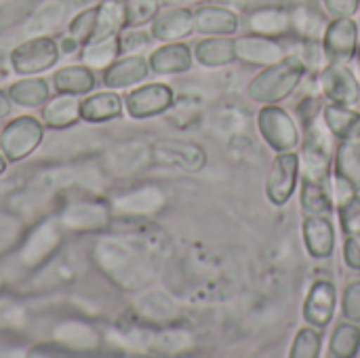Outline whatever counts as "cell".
Segmentation results:
<instances>
[{
  "label": "cell",
  "mask_w": 360,
  "mask_h": 358,
  "mask_svg": "<svg viewBox=\"0 0 360 358\" xmlns=\"http://www.w3.org/2000/svg\"><path fill=\"white\" fill-rule=\"evenodd\" d=\"M360 331L352 325H340L331 338V352L335 357H354L359 352Z\"/></svg>",
  "instance_id": "cell-32"
},
{
  "label": "cell",
  "mask_w": 360,
  "mask_h": 358,
  "mask_svg": "<svg viewBox=\"0 0 360 358\" xmlns=\"http://www.w3.org/2000/svg\"><path fill=\"white\" fill-rule=\"evenodd\" d=\"M295 2H297V4H302V2H308V0H295Z\"/></svg>",
  "instance_id": "cell-44"
},
{
  "label": "cell",
  "mask_w": 360,
  "mask_h": 358,
  "mask_svg": "<svg viewBox=\"0 0 360 358\" xmlns=\"http://www.w3.org/2000/svg\"><path fill=\"white\" fill-rule=\"evenodd\" d=\"M173 89L162 82H150L124 95V108L131 118H152L173 106Z\"/></svg>",
  "instance_id": "cell-5"
},
{
  "label": "cell",
  "mask_w": 360,
  "mask_h": 358,
  "mask_svg": "<svg viewBox=\"0 0 360 358\" xmlns=\"http://www.w3.org/2000/svg\"><path fill=\"white\" fill-rule=\"evenodd\" d=\"M95 19H97V6H91V8H84L80 11L68 25V32L59 44V51L70 55L74 51H80L91 38H93V32H95Z\"/></svg>",
  "instance_id": "cell-23"
},
{
  "label": "cell",
  "mask_w": 360,
  "mask_h": 358,
  "mask_svg": "<svg viewBox=\"0 0 360 358\" xmlns=\"http://www.w3.org/2000/svg\"><path fill=\"white\" fill-rule=\"evenodd\" d=\"M323 38H325L323 49L327 53V59H331V61L346 63L356 53L359 30H356V23L348 17H340L338 21L327 25V32Z\"/></svg>",
  "instance_id": "cell-10"
},
{
  "label": "cell",
  "mask_w": 360,
  "mask_h": 358,
  "mask_svg": "<svg viewBox=\"0 0 360 358\" xmlns=\"http://www.w3.org/2000/svg\"><path fill=\"white\" fill-rule=\"evenodd\" d=\"M325 122L310 120L306 127L304 139V177L325 181L329 175V158H331V137L325 129Z\"/></svg>",
  "instance_id": "cell-4"
},
{
  "label": "cell",
  "mask_w": 360,
  "mask_h": 358,
  "mask_svg": "<svg viewBox=\"0 0 360 358\" xmlns=\"http://www.w3.org/2000/svg\"><path fill=\"white\" fill-rule=\"evenodd\" d=\"M325 124L342 139H360V114L344 108V103L325 108Z\"/></svg>",
  "instance_id": "cell-27"
},
{
  "label": "cell",
  "mask_w": 360,
  "mask_h": 358,
  "mask_svg": "<svg viewBox=\"0 0 360 358\" xmlns=\"http://www.w3.org/2000/svg\"><path fill=\"white\" fill-rule=\"evenodd\" d=\"M6 162H8V160H6V156L2 154V150H0V175L6 171Z\"/></svg>",
  "instance_id": "cell-43"
},
{
  "label": "cell",
  "mask_w": 360,
  "mask_h": 358,
  "mask_svg": "<svg viewBox=\"0 0 360 358\" xmlns=\"http://www.w3.org/2000/svg\"><path fill=\"white\" fill-rule=\"evenodd\" d=\"M333 188H335V196H338L340 207H344L346 203H350V200L356 196V188H354V184H350L348 179H344V177H340V175H335Z\"/></svg>",
  "instance_id": "cell-39"
},
{
  "label": "cell",
  "mask_w": 360,
  "mask_h": 358,
  "mask_svg": "<svg viewBox=\"0 0 360 358\" xmlns=\"http://www.w3.org/2000/svg\"><path fill=\"white\" fill-rule=\"evenodd\" d=\"M321 89L329 99L338 103H346V106L356 103L360 97V84L356 76L340 61H329L323 68Z\"/></svg>",
  "instance_id": "cell-8"
},
{
  "label": "cell",
  "mask_w": 360,
  "mask_h": 358,
  "mask_svg": "<svg viewBox=\"0 0 360 358\" xmlns=\"http://www.w3.org/2000/svg\"><path fill=\"white\" fill-rule=\"evenodd\" d=\"M192 30H194V15L184 6L158 11V15L152 19V38L160 42H177L190 36Z\"/></svg>",
  "instance_id": "cell-12"
},
{
  "label": "cell",
  "mask_w": 360,
  "mask_h": 358,
  "mask_svg": "<svg viewBox=\"0 0 360 358\" xmlns=\"http://www.w3.org/2000/svg\"><path fill=\"white\" fill-rule=\"evenodd\" d=\"M321 354V333L316 329H300L295 342H293V350L291 357L297 358H314Z\"/></svg>",
  "instance_id": "cell-33"
},
{
  "label": "cell",
  "mask_w": 360,
  "mask_h": 358,
  "mask_svg": "<svg viewBox=\"0 0 360 358\" xmlns=\"http://www.w3.org/2000/svg\"><path fill=\"white\" fill-rule=\"evenodd\" d=\"M245 127H247V118H245V114H240L238 110H234V108L217 110V116H215V131H217L219 135L232 137V135L240 133Z\"/></svg>",
  "instance_id": "cell-34"
},
{
  "label": "cell",
  "mask_w": 360,
  "mask_h": 358,
  "mask_svg": "<svg viewBox=\"0 0 360 358\" xmlns=\"http://www.w3.org/2000/svg\"><path fill=\"white\" fill-rule=\"evenodd\" d=\"M11 108H13V101L8 97V91H2L0 89V120L11 114Z\"/></svg>",
  "instance_id": "cell-41"
},
{
  "label": "cell",
  "mask_w": 360,
  "mask_h": 358,
  "mask_svg": "<svg viewBox=\"0 0 360 358\" xmlns=\"http://www.w3.org/2000/svg\"><path fill=\"white\" fill-rule=\"evenodd\" d=\"M188 2H194V0H160V4H165V6H184Z\"/></svg>",
  "instance_id": "cell-42"
},
{
  "label": "cell",
  "mask_w": 360,
  "mask_h": 358,
  "mask_svg": "<svg viewBox=\"0 0 360 358\" xmlns=\"http://www.w3.org/2000/svg\"><path fill=\"white\" fill-rule=\"evenodd\" d=\"M335 173L344 179H348L350 184H354V188H360V139H344L342 146L338 148V165H335Z\"/></svg>",
  "instance_id": "cell-29"
},
{
  "label": "cell",
  "mask_w": 360,
  "mask_h": 358,
  "mask_svg": "<svg viewBox=\"0 0 360 358\" xmlns=\"http://www.w3.org/2000/svg\"><path fill=\"white\" fill-rule=\"evenodd\" d=\"M127 27V15H124V2L122 0H101L97 4V19H95V32L91 40L118 36Z\"/></svg>",
  "instance_id": "cell-25"
},
{
  "label": "cell",
  "mask_w": 360,
  "mask_h": 358,
  "mask_svg": "<svg viewBox=\"0 0 360 358\" xmlns=\"http://www.w3.org/2000/svg\"><path fill=\"white\" fill-rule=\"evenodd\" d=\"M249 27L259 36H283L291 32V13L278 6H262L249 15Z\"/></svg>",
  "instance_id": "cell-21"
},
{
  "label": "cell",
  "mask_w": 360,
  "mask_h": 358,
  "mask_svg": "<svg viewBox=\"0 0 360 358\" xmlns=\"http://www.w3.org/2000/svg\"><path fill=\"white\" fill-rule=\"evenodd\" d=\"M118 38H120V51L122 53L133 51V49H141V46H146L150 42V36L139 27H124L118 34Z\"/></svg>",
  "instance_id": "cell-36"
},
{
  "label": "cell",
  "mask_w": 360,
  "mask_h": 358,
  "mask_svg": "<svg viewBox=\"0 0 360 358\" xmlns=\"http://www.w3.org/2000/svg\"><path fill=\"white\" fill-rule=\"evenodd\" d=\"M304 241L312 257H329L335 249V232L327 215H308L304 219Z\"/></svg>",
  "instance_id": "cell-15"
},
{
  "label": "cell",
  "mask_w": 360,
  "mask_h": 358,
  "mask_svg": "<svg viewBox=\"0 0 360 358\" xmlns=\"http://www.w3.org/2000/svg\"><path fill=\"white\" fill-rule=\"evenodd\" d=\"M335 287L329 281L314 283L304 304V319L314 327H327L335 310Z\"/></svg>",
  "instance_id": "cell-14"
},
{
  "label": "cell",
  "mask_w": 360,
  "mask_h": 358,
  "mask_svg": "<svg viewBox=\"0 0 360 358\" xmlns=\"http://www.w3.org/2000/svg\"><path fill=\"white\" fill-rule=\"evenodd\" d=\"M122 106H124V99L118 93L103 91V93H95L82 99L80 114H82V120L99 124V122H110L118 118L122 114Z\"/></svg>",
  "instance_id": "cell-18"
},
{
  "label": "cell",
  "mask_w": 360,
  "mask_h": 358,
  "mask_svg": "<svg viewBox=\"0 0 360 358\" xmlns=\"http://www.w3.org/2000/svg\"><path fill=\"white\" fill-rule=\"evenodd\" d=\"M44 137V124L34 116H17L0 131V150L8 162L27 158Z\"/></svg>",
  "instance_id": "cell-2"
},
{
  "label": "cell",
  "mask_w": 360,
  "mask_h": 358,
  "mask_svg": "<svg viewBox=\"0 0 360 358\" xmlns=\"http://www.w3.org/2000/svg\"><path fill=\"white\" fill-rule=\"evenodd\" d=\"M344 257L352 270H360V234H348L346 247H344Z\"/></svg>",
  "instance_id": "cell-38"
},
{
  "label": "cell",
  "mask_w": 360,
  "mask_h": 358,
  "mask_svg": "<svg viewBox=\"0 0 360 358\" xmlns=\"http://www.w3.org/2000/svg\"><path fill=\"white\" fill-rule=\"evenodd\" d=\"M150 74V61L141 55H127L118 57L112 65L103 70L101 82L108 89H127L133 84H139Z\"/></svg>",
  "instance_id": "cell-11"
},
{
  "label": "cell",
  "mask_w": 360,
  "mask_h": 358,
  "mask_svg": "<svg viewBox=\"0 0 360 358\" xmlns=\"http://www.w3.org/2000/svg\"><path fill=\"white\" fill-rule=\"evenodd\" d=\"M302 207L308 215H329L333 209L331 196L325 188V181L304 177L302 186Z\"/></svg>",
  "instance_id": "cell-30"
},
{
  "label": "cell",
  "mask_w": 360,
  "mask_h": 358,
  "mask_svg": "<svg viewBox=\"0 0 360 358\" xmlns=\"http://www.w3.org/2000/svg\"><path fill=\"white\" fill-rule=\"evenodd\" d=\"M304 74V61L297 57H283L274 68L255 76L249 84V95L257 101L285 99L300 82Z\"/></svg>",
  "instance_id": "cell-1"
},
{
  "label": "cell",
  "mask_w": 360,
  "mask_h": 358,
  "mask_svg": "<svg viewBox=\"0 0 360 358\" xmlns=\"http://www.w3.org/2000/svg\"><path fill=\"white\" fill-rule=\"evenodd\" d=\"M297 175H300V158L293 152L278 154L268 171V181H266V194L270 203L274 205L289 203L297 186Z\"/></svg>",
  "instance_id": "cell-7"
},
{
  "label": "cell",
  "mask_w": 360,
  "mask_h": 358,
  "mask_svg": "<svg viewBox=\"0 0 360 358\" xmlns=\"http://www.w3.org/2000/svg\"><path fill=\"white\" fill-rule=\"evenodd\" d=\"M78 120H82L80 114V99L76 95H63L57 93L49 97V101L42 106V124L55 131L70 129Z\"/></svg>",
  "instance_id": "cell-13"
},
{
  "label": "cell",
  "mask_w": 360,
  "mask_h": 358,
  "mask_svg": "<svg viewBox=\"0 0 360 358\" xmlns=\"http://www.w3.org/2000/svg\"><path fill=\"white\" fill-rule=\"evenodd\" d=\"M148 61H150V70L160 76L181 74L192 68V51L181 42H167L158 46Z\"/></svg>",
  "instance_id": "cell-16"
},
{
  "label": "cell",
  "mask_w": 360,
  "mask_h": 358,
  "mask_svg": "<svg viewBox=\"0 0 360 358\" xmlns=\"http://www.w3.org/2000/svg\"><path fill=\"white\" fill-rule=\"evenodd\" d=\"M238 25L230 8L217 4H202L194 11V27L202 34H232Z\"/></svg>",
  "instance_id": "cell-19"
},
{
  "label": "cell",
  "mask_w": 360,
  "mask_h": 358,
  "mask_svg": "<svg viewBox=\"0 0 360 358\" xmlns=\"http://www.w3.org/2000/svg\"><path fill=\"white\" fill-rule=\"evenodd\" d=\"M59 44L51 36H36L17 44L11 55V68L19 76H36L51 70L59 61Z\"/></svg>",
  "instance_id": "cell-3"
},
{
  "label": "cell",
  "mask_w": 360,
  "mask_h": 358,
  "mask_svg": "<svg viewBox=\"0 0 360 358\" xmlns=\"http://www.w3.org/2000/svg\"><path fill=\"white\" fill-rule=\"evenodd\" d=\"M8 97L21 108H42L51 97V87L44 78H21L8 87Z\"/></svg>",
  "instance_id": "cell-24"
},
{
  "label": "cell",
  "mask_w": 360,
  "mask_h": 358,
  "mask_svg": "<svg viewBox=\"0 0 360 358\" xmlns=\"http://www.w3.org/2000/svg\"><path fill=\"white\" fill-rule=\"evenodd\" d=\"M259 131L274 150H291L297 143V131L293 118L281 108H266L259 112Z\"/></svg>",
  "instance_id": "cell-9"
},
{
  "label": "cell",
  "mask_w": 360,
  "mask_h": 358,
  "mask_svg": "<svg viewBox=\"0 0 360 358\" xmlns=\"http://www.w3.org/2000/svg\"><path fill=\"white\" fill-rule=\"evenodd\" d=\"M329 11L331 13H338V15H352L356 8H359V0H325Z\"/></svg>",
  "instance_id": "cell-40"
},
{
  "label": "cell",
  "mask_w": 360,
  "mask_h": 358,
  "mask_svg": "<svg viewBox=\"0 0 360 358\" xmlns=\"http://www.w3.org/2000/svg\"><path fill=\"white\" fill-rule=\"evenodd\" d=\"M122 2H124L127 27H141L150 23L160 8V0H122Z\"/></svg>",
  "instance_id": "cell-31"
},
{
  "label": "cell",
  "mask_w": 360,
  "mask_h": 358,
  "mask_svg": "<svg viewBox=\"0 0 360 358\" xmlns=\"http://www.w3.org/2000/svg\"><path fill=\"white\" fill-rule=\"evenodd\" d=\"M194 55L202 65L217 68V65L230 63L236 57V44L226 38H209L196 44Z\"/></svg>",
  "instance_id": "cell-28"
},
{
  "label": "cell",
  "mask_w": 360,
  "mask_h": 358,
  "mask_svg": "<svg viewBox=\"0 0 360 358\" xmlns=\"http://www.w3.org/2000/svg\"><path fill=\"white\" fill-rule=\"evenodd\" d=\"M120 38L118 36H108V38H99V40H89L82 49H80V61L84 65H89L91 70H105L108 65H112L118 55H120Z\"/></svg>",
  "instance_id": "cell-26"
},
{
  "label": "cell",
  "mask_w": 360,
  "mask_h": 358,
  "mask_svg": "<svg viewBox=\"0 0 360 358\" xmlns=\"http://www.w3.org/2000/svg\"><path fill=\"white\" fill-rule=\"evenodd\" d=\"M236 55L247 63H276L285 57V51L266 36H245L236 42Z\"/></svg>",
  "instance_id": "cell-20"
},
{
  "label": "cell",
  "mask_w": 360,
  "mask_h": 358,
  "mask_svg": "<svg viewBox=\"0 0 360 358\" xmlns=\"http://www.w3.org/2000/svg\"><path fill=\"white\" fill-rule=\"evenodd\" d=\"M152 158L158 165L177 167L184 171H200L207 162V154L198 143L177 141V139H160L152 146Z\"/></svg>",
  "instance_id": "cell-6"
},
{
  "label": "cell",
  "mask_w": 360,
  "mask_h": 358,
  "mask_svg": "<svg viewBox=\"0 0 360 358\" xmlns=\"http://www.w3.org/2000/svg\"><path fill=\"white\" fill-rule=\"evenodd\" d=\"M97 78L95 72L80 63V65H65L61 70H57L53 74V89L55 93H63V95H86L95 89Z\"/></svg>",
  "instance_id": "cell-17"
},
{
  "label": "cell",
  "mask_w": 360,
  "mask_h": 358,
  "mask_svg": "<svg viewBox=\"0 0 360 358\" xmlns=\"http://www.w3.org/2000/svg\"><path fill=\"white\" fill-rule=\"evenodd\" d=\"M342 209V226L346 234H360V196H354Z\"/></svg>",
  "instance_id": "cell-35"
},
{
  "label": "cell",
  "mask_w": 360,
  "mask_h": 358,
  "mask_svg": "<svg viewBox=\"0 0 360 358\" xmlns=\"http://www.w3.org/2000/svg\"><path fill=\"white\" fill-rule=\"evenodd\" d=\"M344 310L350 321H360V283H352L344 298Z\"/></svg>",
  "instance_id": "cell-37"
},
{
  "label": "cell",
  "mask_w": 360,
  "mask_h": 358,
  "mask_svg": "<svg viewBox=\"0 0 360 358\" xmlns=\"http://www.w3.org/2000/svg\"><path fill=\"white\" fill-rule=\"evenodd\" d=\"M291 13V32H295L304 40H319L327 32V17L310 6L308 2L297 4Z\"/></svg>",
  "instance_id": "cell-22"
}]
</instances>
